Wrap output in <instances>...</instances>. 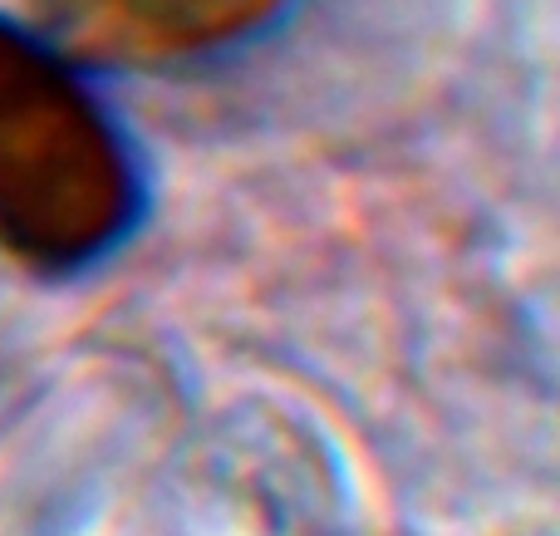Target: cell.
<instances>
[{
    "mask_svg": "<svg viewBox=\"0 0 560 536\" xmlns=\"http://www.w3.org/2000/svg\"><path fill=\"white\" fill-rule=\"evenodd\" d=\"M138 173L84 84L0 20V246L39 271H74L128 236Z\"/></svg>",
    "mask_w": 560,
    "mask_h": 536,
    "instance_id": "6da1fadb",
    "label": "cell"
}]
</instances>
